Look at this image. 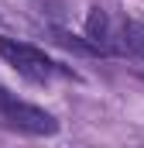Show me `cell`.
Listing matches in <instances>:
<instances>
[{"instance_id": "6da1fadb", "label": "cell", "mask_w": 144, "mask_h": 148, "mask_svg": "<svg viewBox=\"0 0 144 148\" xmlns=\"http://www.w3.org/2000/svg\"><path fill=\"white\" fill-rule=\"evenodd\" d=\"M0 127L7 131H17V134H31V138H48V134H58V121L55 114L41 110L28 100H17L14 93H7L0 86Z\"/></svg>"}, {"instance_id": "7a4b0ae2", "label": "cell", "mask_w": 144, "mask_h": 148, "mask_svg": "<svg viewBox=\"0 0 144 148\" xmlns=\"http://www.w3.org/2000/svg\"><path fill=\"white\" fill-rule=\"evenodd\" d=\"M0 59L10 69H17L21 76L35 79V83H48L55 76H69V69H62L55 59H48L38 45L17 41V38H0Z\"/></svg>"}, {"instance_id": "3957f363", "label": "cell", "mask_w": 144, "mask_h": 148, "mask_svg": "<svg viewBox=\"0 0 144 148\" xmlns=\"http://www.w3.org/2000/svg\"><path fill=\"white\" fill-rule=\"evenodd\" d=\"M86 38L96 45L100 55H117V31L100 7H89V14H86Z\"/></svg>"}, {"instance_id": "277c9868", "label": "cell", "mask_w": 144, "mask_h": 148, "mask_svg": "<svg viewBox=\"0 0 144 148\" xmlns=\"http://www.w3.org/2000/svg\"><path fill=\"white\" fill-rule=\"evenodd\" d=\"M117 52L120 55H134L144 62V21H120L117 28Z\"/></svg>"}]
</instances>
